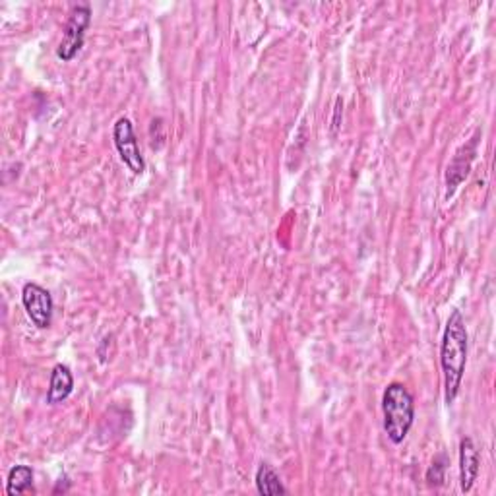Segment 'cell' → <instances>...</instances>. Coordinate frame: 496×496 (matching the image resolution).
<instances>
[{"instance_id": "6da1fadb", "label": "cell", "mask_w": 496, "mask_h": 496, "mask_svg": "<svg viewBox=\"0 0 496 496\" xmlns=\"http://www.w3.org/2000/svg\"><path fill=\"white\" fill-rule=\"evenodd\" d=\"M467 349H470V337H467L463 315L460 313V310H452L443 334V344H441L444 400L448 405L456 402L460 394L465 365H467Z\"/></svg>"}, {"instance_id": "7a4b0ae2", "label": "cell", "mask_w": 496, "mask_h": 496, "mask_svg": "<svg viewBox=\"0 0 496 496\" xmlns=\"http://www.w3.org/2000/svg\"><path fill=\"white\" fill-rule=\"evenodd\" d=\"M382 413H384V431L392 444H402L415 423V400L411 392L392 382L382 395Z\"/></svg>"}, {"instance_id": "3957f363", "label": "cell", "mask_w": 496, "mask_h": 496, "mask_svg": "<svg viewBox=\"0 0 496 496\" xmlns=\"http://www.w3.org/2000/svg\"><path fill=\"white\" fill-rule=\"evenodd\" d=\"M90 24L92 8L88 5L74 6L64 24L61 44L56 47V56H59L63 63H70L76 59V54L82 51L83 44H86V32Z\"/></svg>"}, {"instance_id": "277c9868", "label": "cell", "mask_w": 496, "mask_h": 496, "mask_svg": "<svg viewBox=\"0 0 496 496\" xmlns=\"http://www.w3.org/2000/svg\"><path fill=\"white\" fill-rule=\"evenodd\" d=\"M112 141H115V148L121 155L122 163L129 167L134 175H141L146 171V161L141 158L134 124L131 119L121 117L115 122V126H112Z\"/></svg>"}, {"instance_id": "5b68a950", "label": "cell", "mask_w": 496, "mask_h": 496, "mask_svg": "<svg viewBox=\"0 0 496 496\" xmlns=\"http://www.w3.org/2000/svg\"><path fill=\"white\" fill-rule=\"evenodd\" d=\"M22 305L27 316L37 326L39 330H47L53 322L54 303L51 293L37 286V283H25L22 289Z\"/></svg>"}, {"instance_id": "8992f818", "label": "cell", "mask_w": 496, "mask_h": 496, "mask_svg": "<svg viewBox=\"0 0 496 496\" xmlns=\"http://www.w3.org/2000/svg\"><path fill=\"white\" fill-rule=\"evenodd\" d=\"M481 470V453L475 446L473 438L465 436L460 443V489L462 492H470L475 485Z\"/></svg>"}, {"instance_id": "52a82bcc", "label": "cell", "mask_w": 496, "mask_h": 496, "mask_svg": "<svg viewBox=\"0 0 496 496\" xmlns=\"http://www.w3.org/2000/svg\"><path fill=\"white\" fill-rule=\"evenodd\" d=\"M74 392V376L66 365H56L51 373V382L47 390V404L56 405L70 398Z\"/></svg>"}, {"instance_id": "ba28073f", "label": "cell", "mask_w": 496, "mask_h": 496, "mask_svg": "<svg viewBox=\"0 0 496 496\" xmlns=\"http://www.w3.org/2000/svg\"><path fill=\"white\" fill-rule=\"evenodd\" d=\"M34 491V470L30 465H14L6 479V494L18 496Z\"/></svg>"}, {"instance_id": "9c48e42d", "label": "cell", "mask_w": 496, "mask_h": 496, "mask_svg": "<svg viewBox=\"0 0 496 496\" xmlns=\"http://www.w3.org/2000/svg\"><path fill=\"white\" fill-rule=\"evenodd\" d=\"M257 491L264 496H277L287 494V489L283 487L277 472L270 463H262L257 472Z\"/></svg>"}, {"instance_id": "30bf717a", "label": "cell", "mask_w": 496, "mask_h": 496, "mask_svg": "<svg viewBox=\"0 0 496 496\" xmlns=\"http://www.w3.org/2000/svg\"><path fill=\"white\" fill-rule=\"evenodd\" d=\"M446 453H441V456H436L433 465L429 467L427 472V481L429 485H443L444 483V473H446Z\"/></svg>"}]
</instances>
